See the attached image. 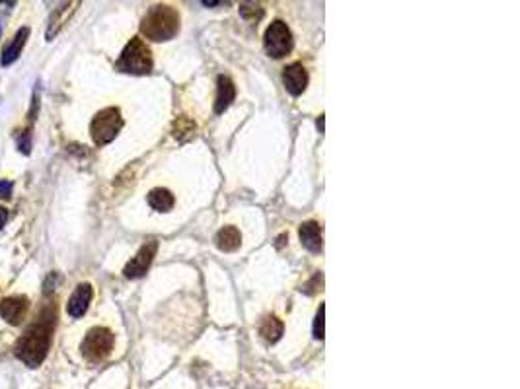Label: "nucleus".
Listing matches in <instances>:
<instances>
[{"label":"nucleus","instance_id":"nucleus-1","mask_svg":"<svg viewBox=\"0 0 520 389\" xmlns=\"http://www.w3.org/2000/svg\"><path fill=\"white\" fill-rule=\"evenodd\" d=\"M55 308H45L39 313L33 325L26 329L14 346V354L22 360L26 366L38 368L45 360L49 346H51V335L55 327Z\"/></svg>","mask_w":520,"mask_h":389},{"label":"nucleus","instance_id":"nucleus-2","mask_svg":"<svg viewBox=\"0 0 520 389\" xmlns=\"http://www.w3.org/2000/svg\"><path fill=\"white\" fill-rule=\"evenodd\" d=\"M179 31V14L176 8L168 4H158L150 8L142 23H140V33L147 39L152 41H168Z\"/></svg>","mask_w":520,"mask_h":389},{"label":"nucleus","instance_id":"nucleus-3","mask_svg":"<svg viewBox=\"0 0 520 389\" xmlns=\"http://www.w3.org/2000/svg\"><path fill=\"white\" fill-rule=\"evenodd\" d=\"M117 70L129 74H148L152 70V55L140 38H132L117 61Z\"/></svg>","mask_w":520,"mask_h":389},{"label":"nucleus","instance_id":"nucleus-4","mask_svg":"<svg viewBox=\"0 0 520 389\" xmlns=\"http://www.w3.org/2000/svg\"><path fill=\"white\" fill-rule=\"evenodd\" d=\"M123 127V117L117 107H106L100 113H96L90 125V135H92L94 142L98 146L109 145L113 138L119 135V130Z\"/></svg>","mask_w":520,"mask_h":389},{"label":"nucleus","instance_id":"nucleus-5","mask_svg":"<svg viewBox=\"0 0 520 389\" xmlns=\"http://www.w3.org/2000/svg\"><path fill=\"white\" fill-rule=\"evenodd\" d=\"M113 333L108 327H94L86 333L84 341L80 344V351L88 362H100L108 359L113 349Z\"/></svg>","mask_w":520,"mask_h":389},{"label":"nucleus","instance_id":"nucleus-6","mask_svg":"<svg viewBox=\"0 0 520 389\" xmlns=\"http://www.w3.org/2000/svg\"><path fill=\"white\" fill-rule=\"evenodd\" d=\"M264 45L267 55L273 57V59H281V57L290 53V49H293V33L288 30L287 23L283 20H275L265 31Z\"/></svg>","mask_w":520,"mask_h":389},{"label":"nucleus","instance_id":"nucleus-7","mask_svg":"<svg viewBox=\"0 0 520 389\" xmlns=\"http://www.w3.org/2000/svg\"><path fill=\"white\" fill-rule=\"evenodd\" d=\"M156 252H158V242H156V239L147 242V244L140 247L139 253L125 265L123 275L127 276V278H140V276L147 275L148 267L152 265V259H154Z\"/></svg>","mask_w":520,"mask_h":389},{"label":"nucleus","instance_id":"nucleus-8","mask_svg":"<svg viewBox=\"0 0 520 389\" xmlns=\"http://www.w3.org/2000/svg\"><path fill=\"white\" fill-rule=\"evenodd\" d=\"M30 312V302L26 296H8L0 302V317L10 325H20Z\"/></svg>","mask_w":520,"mask_h":389},{"label":"nucleus","instance_id":"nucleus-9","mask_svg":"<svg viewBox=\"0 0 520 389\" xmlns=\"http://www.w3.org/2000/svg\"><path fill=\"white\" fill-rule=\"evenodd\" d=\"M283 84L290 96H300L308 86V72L300 62H293L283 70Z\"/></svg>","mask_w":520,"mask_h":389},{"label":"nucleus","instance_id":"nucleus-10","mask_svg":"<svg viewBox=\"0 0 520 389\" xmlns=\"http://www.w3.org/2000/svg\"><path fill=\"white\" fill-rule=\"evenodd\" d=\"M92 296L94 291L90 284H78L77 291L72 292V296L69 298V304H67V312H69L70 317H82L88 312Z\"/></svg>","mask_w":520,"mask_h":389},{"label":"nucleus","instance_id":"nucleus-11","mask_svg":"<svg viewBox=\"0 0 520 389\" xmlns=\"http://www.w3.org/2000/svg\"><path fill=\"white\" fill-rule=\"evenodd\" d=\"M236 98V86L228 77H218L217 82V101H215V113H225L230 103Z\"/></svg>","mask_w":520,"mask_h":389},{"label":"nucleus","instance_id":"nucleus-12","mask_svg":"<svg viewBox=\"0 0 520 389\" xmlns=\"http://www.w3.org/2000/svg\"><path fill=\"white\" fill-rule=\"evenodd\" d=\"M298 236L308 252L318 253L322 249V228L318 222H304L298 230Z\"/></svg>","mask_w":520,"mask_h":389},{"label":"nucleus","instance_id":"nucleus-13","mask_svg":"<svg viewBox=\"0 0 520 389\" xmlns=\"http://www.w3.org/2000/svg\"><path fill=\"white\" fill-rule=\"evenodd\" d=\"M215 244L220 252H236L242 244V234L236 226H225L222 230H218V234L215 236Z\"/></svg>","mask_w":520,"mask_h":389},{"label":"nucleus","instance_id":"nucleus-14","mask_svg":"<svg viewBox=\"0 0 520 389\" xmlns=\"http://www.w3.org/2000/svg\"><path fill=\"white\" fill-rule=\"evenodd\" d=\"M28 35H30V30H28V28H22V30L16 33L14 39H12V41H10V43L4 47V51H2V57H0V62H2L4 67L12 64V62H14L16 59L20 57L23 45H26V39H28Z\"/></svg>","mask_w":520,"mask_h":389},{"label":"nucleus","instance_id":"nucleus-15","mask_svg":"<svg viewBox=\"0 0 520 389\" xmlns=\"http://www.w3.org/2000/svg\"><path fill=\"white\" fill-rule=\"evenodd\" d=\"M147 201L148 205H150V208H154L156 213H168V210H171L174 203H176V198H174L171 191L162 189V187L152 189V191L148 193Z\"/></svg>","mask_w":520,"mask_h":389},{"label":"nucleus","instance_id":"nucleus-16","mask_svg":"<svg viewBox=\"0 0 520 389\" xmlns=\"http://www.w3.org/2000/svg\"><path fill=\"white\" fill-rule=\"evenodd\" d=\"M259 335L264 337L267 343H277L283 335V321L277 320L275 315L265 317L261 327H259Z\"/></svg>","mask_w":520,"mask_h":389},{"label":"nucleus","instance_id":"nucleus-17","mask_svg":"<svg viewBox=\"0 0 520 389\" xmlns=\"http://www.w3.org/2000/svg\"><path fill=\"white\" fill-rule=\"evenodd\" d=\"M324 313H326V305H320L318 313H316V321H314V337L316 339H324Z\"/></svg>","mask_w":520,"mask_h":389},{"label":"nucleus","instance_id":"nucleus-18","mask_svg":"<svg viewBox=\"0 0 520 389\" xmlns=\"http://www.w3.org/2000/svg\"><path fill=\"white\" fill-rule=\"evenodd\" d=\"M16 140H18V146H20V150H22L23 154H30V150H31L30 130H22V133H18Z\"/></svg>","mask_w":520,"mask_h":389},{"label":"nucleus","instance_id":"nucleus-19","mask_svg":"<svg viewBox=\"0 0 520 389\" xmlns=\"http://www.w3.org/2000/svg\"><path fill=\"white\" fill-rule=\"evenodd\" d=\"M0 195L4 198H8L12 195V184H10V181H0Z\"/></svg>","mask_w":520,"mask_h":389},{"label":"nucleus","instance_id":"nucleus-20","mask_svg":"<svg viewBox=\"0 0 520 389\" xmlns=\"http://www.w3.org/2000/svg\"><path fill=\"white\" fill-rule=\"evenodd\" d=\"M6 222H8V210L4 206H0V230L6 226Z\"/></svg>","mask_w":520,"mask_h":389},{"label":"nucleus","instance_id":"nucleus-21","mask_svg":"<svg viewBox=\"0 0 520 389\" xmlns=\"http://www.w3.org/2000/svg\"><path fill=\"white\" fill-rule=\"evenodd\" d=\"M0 33H2V28H0Z\"/></svg>","mask_w":520,"mask_h":389}]
</instances>
